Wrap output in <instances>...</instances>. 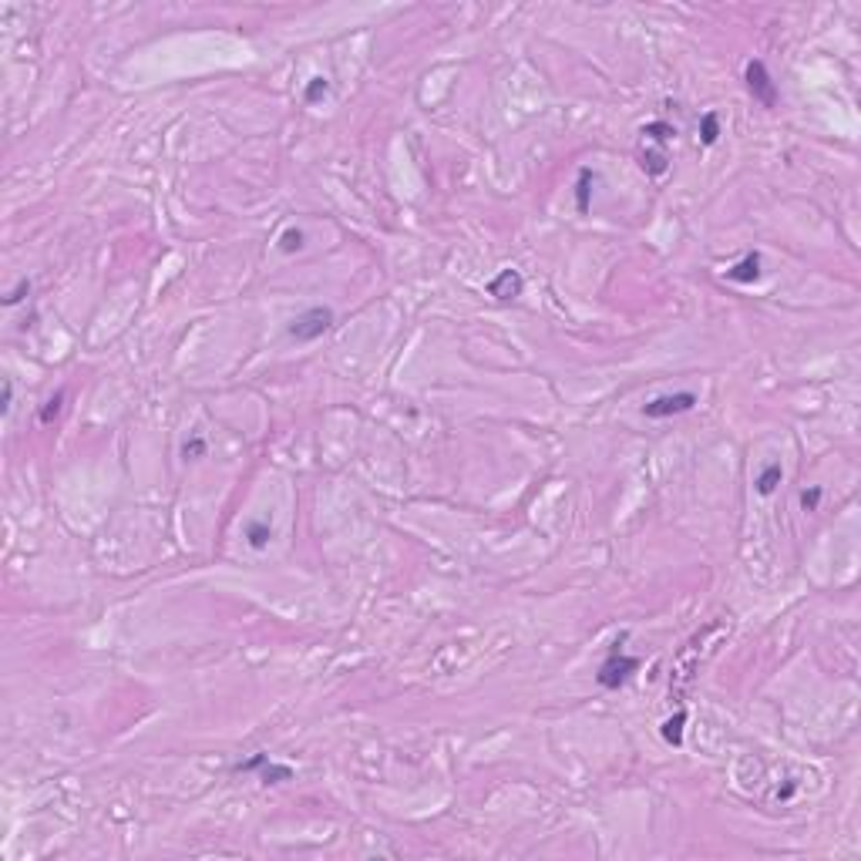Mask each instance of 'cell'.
I'll return each mask as SVG.
<instances>
[{
    "label": "cell",
    "instance_id": "7c38bea8",
    "mask_svg": "<svg viewBox=\"0 0 861 861\" xmlns=\"http://www.w3.org/2000/svg\"><path fill=\"white\" fill-rule=\"evenodd\" d=\"M293 777V767L287 764H273V760H266L260 767V781L262 784H280V781H289Z\"/></svg>",
    "mask_w": 861,
    "mask_h": 861
},
{
    "label": "cell",
    "instance_id": "3957f363",
    "mask_svg": "<svg viewBox=\"0 0 861 861\" xmlns=\"http://www.w3.org/2000/svg\"><path fill=\"white\" fill-rule=\"evenodd\" d=\"M636 670H639V659H636V656H626L623 650H612L606 656V663L599 666L596 679H599L602 690H619V686H626L629 677H632Z\"/></svg>",
    "mask_w": 861,
    "mask_h": 861
},
{
    "label": "cell",
    "instance_id": "277c9868",
    "mask_svg": "<svg viewBox=\"0 0 861 861\" xmlns=\"http://www.w3.org/2000/svg\"><path fill=\"white\" fill-rule=\"evenodd\" d=\"M697 407V394L693 391H677V394H659L652 397L650 404H643V414L650 420H663V418H677Z\"/></svg>",
    "mask_w": 861,
    "mask_h": 861
},
{
    "label": "cell",
    "instance_id": "ba28073f",
    "mask_svg": "<svg viewBox=\"0 0 861 861\" xmlns=\"http://www.w3.org/2000/svg\"><path fill=\"white\" fill-rule=\"evenodd\" d=\"M784 481V468L774 461V465H767V468L757 474V481H754V488H757V495H774L777 492V485Z\"/></svg>",
    "mask_w": 861,
    "mask_h": 861
},
{
    "label": "cell",
    "instance_id": "4fadbf2b",
    "mask_svg": "<svg viewBox=\"0 0 861 861\" xmlns=\"http://www.w3.org/2000/svg\"><path fill=\"white\" fill-rule=\"evenodd\" d=\"M717 138H720V115L706 111L704 118H700V142L704 145H717Z\"/></svg>",
    "mask_w": 861,
    "mask_h": 861
},
{
    "label": "cell",
    "instance_id": "d6986e66",
    "mask_svg": "<svg viewBox=\"0 0 861 861\" xmlns=\"http://www.w3.org/2000/svg\"><path fill=\"white\" fill-rule=\"evenodd\" d=\"M818 501H821V488H818V485L801 492V508H804V512H818Z\"/></svg>",
    "mask_w": 861,
    "mask_h": 861
},
{
    "label": "cell",
    "instance_id": "5b68a950",
    "mask_svg": "<svg viewBox=\"0 0 861 861\" xmlns=\"http://www.w3.org/2000/svg\"><path fill=\"white\" fill-rule=\"evenodd\" d=\"M744 78H747V91L754 95V101H760L764 108L777 105V88H774V81L767 75V64H764V61H751L747 71H744Z\"/></svg>",
    "mask_w": 861,
    "mask_h": 861
},
{
    "label": "cell",
    "instance_id": "7a4b0ae2",
    "mask_svg": "<svg viewBox=\"0 0 861 861\" xmlns=\"http://www.w3.org/2000/svg\"><path fill=\"white\" fill-rule=\"evenodd\" d=\"M330 327H333V310L330 307H310V310H303L289 323V337L296 340V343H313Z\"/></svg>",
    "mask_w": 861,
    "mask_h": 861
},
{
    "label": "cell",
    "instance_id": "6da1fadb",
    "mask_svg": "<svg viewBox=\"0 0 861 861\" xmlns=\"http://www.w3.org/2000/svg\"><path fill=\"white\" fill-rule=\"evenodd\" d=\"M643 148H639V168L652 175V179H659V175H666V168H670V152H666V145L677 138V128L670 125V122H650V125H643Z\"/></svg>",
    "mask_w": 861,
    "mask_h": 861
},
{
    "label": "cell",
    "instance_id": "ac0fdd59",
    "mask_svg": "<svg viewBox=\"0 0 861 861\" xmlns=\"http://www.w3.org/2000/svg\"><path fill=\"white\" fill-rule=\"evenodd\" d=\"M27 293H30V283H27V280H21L17 287H14L10 293H7V296H3V307H17V303L24 300Z\"/></svg>",
    "mask_w": 861,
    "mask_h": 861
},
{
    "label": "cell",
    "instance_id": "e0dca14e",
    "mask_svg": "<svg viewBox=\"0 0 861 861\" xmlns=\"http://www.w3.org/2000/svg\"><path fill=\"white\" fill-rule=\"evenodd\" d=\"M202 454H206V441L199 434H192V441L182 444V458L188 461V458H202Z\"/></svg>",
    "mask_w": 861,
    "mask_h": 861
},
{
    "label": "cell",
    "instance_id": "9a60e30c",
    "mask_svg": "<svg viewBox=\"0 0 861 861\" xmlns=\"http://www.w3.org/2000/svg\"><path fill=\"white\" fill-rule=\"evenodd\" d=\"M303 242H307V235H303V229H287V233L280 235V253H296V249H303Z\"/></svg>",
    "mask_w": 861,
    "mask_h": 861
},
{
    "label": "cell",
    "instance_id": "ffe728a7",
    "mask_svg": "<svg viewBox=\"0 0 861 861\" xmlns=\"http://www.w3.org/2000/svg\"><path fill=\"white\" fill-rule=\"evenodd\" d=\"M10 400H14V384L3 380V394H0V411H3V414L10 411Z\"/></svg>",
    "mask_w": 861,
    "mask_h": 861
},
{
    "label": "cell",
    "instance_id": "30bf717a",
    "mask_svg": "<svg viewBox=\"0 0 861 861\" xmlns=\"http://www.w3.org/2000/svg\"><path fill=\"white\" fill-rule=\"evenodd\" d=\"M596 182V175H592V168H582L579 172V185H575V209L579 212H589V185Z\"/></svg>",
    "mask_w": 861,
    "mask_h": 861
},
{
    "label": "cell",
    "instance_id": "8fae6325",
    "mask_svg": "<svg viewBox=\"0 0 861 861\" xmlns=\"http://www.w3.org/2000/svg\"><path fill=\"white\" fill-rule=\"evenodd\" d=\"M273 539V528L266 522H246V542L253 548H266Z\"/></svg>",
    "mask_w": 861,
    "mask_h": 861
},
{
    "label": "cell",
    "instance_id": "52a82bcc",
    "mask_svg": "<svg viewBox=\"0 0 861 861\" xmlns=\"http://www.w3.org/2000/svg\"><path fill=\"white\" fill-rule=\"evenodd\" d=\"M727 280H731V283H740V287L757 283V280H760V256H757V253H747L737 266L727 269Z\"/></svg>",
    "mask_w": 861,
    "mask_h": 861
},
{
    "label": "cell",
    "instance_id": "5bb4252c",
    "mask_svg": "<svg viewBox=\"0 0 861 861\" xmlns=\"http://www.w3.org/2000/svg\"><path fill=\"white\" fill-rule=\"evenodd\" d=\"M327 95H330V81L327 78H313L307 88H303V101H307V105H316V101L327 98Z\"/></svg>",
    "mask_w": 861,
    "mask_h": 861
},
{
    "label": "cell",
    "instance_id": "8992f818",
    "mask_svg": "<svg viewBox=\"0 0 861 861\" xmlns=\"http://www.w3.org/2000/svg\"><path fill=\"white\" fill-rule=\"evenodd\" d=\"M488 293H492L495 300H515V296L522 293V276H519L515 269H501L495 280L488 283Z\"/></svg>",
    "mask_w": 861,
    "mask_h": 861
},
{
    "label": "cell",
    "instance_id": "2e32d148",
    "mask_svg": "<svg viewBox=\"0 0 861 861\" xmlns=\"http://www.w3.org/2000/svg\"><path fill=\"white\" fill-rule=\"evenodd\" d=\"M61 404H64V394L57 391L54 397H48V404L41 407V424H51L54 418H57V411H61Z\"/></svg>",
    "mask_w": 861,
    "mask_h": 861
},
{
    "label": "cell",
    "instance_id": "9c48e42d",
    "mask_svg": "<svg viewBox=\"0 0 861 861\" xmlns=\"http://www.w3.org/2000/svg\"><path fill=\"white\" fill-rule=\"evenodd\" d=\"M683 724H686V710H677V713L663 724V740L673 744V747H679V744H683Z\"/></svg>",
    "mask_w": 861,
    "mask_h": 861
},
{
    "label": "cell",
    "instance_id": "44dd1931",
    "mask_svg": "<svg viewBox=\"0 0 861 861\" xmlns=\"http://www.w3.org/2000/svg\"><path fill=\"white\" fill-rule=\"evenodd\" d=\"M791 794H794V784H784L781 791H777V797H781V801H787Z\"/></svg>",
    "mask_w": 861,
    "mask_h": 861
}]
</instances>
